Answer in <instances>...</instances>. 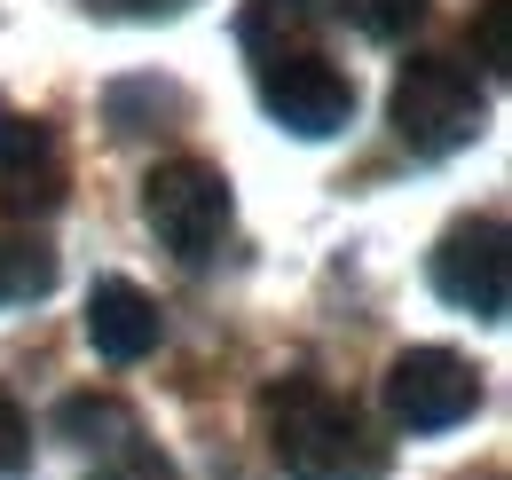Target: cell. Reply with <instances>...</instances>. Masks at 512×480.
<instances>
[{
    "instance_id": "obj_1",
    "label": "cell",
    "mask_w": 512,
    "mask_h": 480,
    "mask_svg": "<svg viewBox=\"0 0 512 480\" xmlns=\"http://www.w3.org/2000/svg\"><path fill=\"white\" fill-rule=\"evenodd\" d=\"M260 441L292 480H386L394 449H386L371 418L331 394L323 378H276L260 394Z\"/></svg>"
},
{
    "instance_id": "obj_2",
    "label": "cell",
    "mask_w": 512,
    "mask_h": 480,
    "mask_svg": "<svg viewBox=\"0 0 512 480\" xmlns=\"http://www.w3.org/2000/svg\"><path fill=\"white\" fill-rule=\"evenodd\" d=\"M386 119H394V134H402L410 158H449V150L481 142L489 95H481V79L457 56H418V63H402Z\"/></svg>"
},
{
    "instance_id": "obj_3",
    "label": "cell",
    "mask_w": 512,
    "mask_h": 480,
    "mask_svg": "<svg viewBox=\"0 0 512 480\" xmlns=\"http://www.w3.org/2000/svg\"><path fill=\"white\" fill-rule=\"evenodd\" d=\"M253 87H260V103H268V119L284 126V134H300V142H323V134H339V126L355 119V79L331 71L316 56V40L308 48H268V56H253Z\"/></svg>"
},
{
    "instance_id": "obj_4",
    "label": "cell",
    "mask_w": 512,
    "mask_h": 480,
    "mask_svg": "<svg viewBox=\"0 0 512 480\" xmlns=\"http://www.w3.org/2000/svg\"><path fill=\"white\" fill-rule=\"evenodd\" d=\"M142 221H150V237L166 244L174 260H205L221 244V229H229V181H221V166L166 158L158 174L142 181Z\"/></svg>"
},
{
    "instance_id": "obj_5",
    "label": "cell",
    "mask_w": 512,
    "mask_h": 480,
    "mask_svg": "<svg viewBox=\"0 0 512 480\" xmlns=\"http://www.w3.org/2000/svg\"><path fill=\"white\" fill-rule=\"evenodd\" d=\"M481 410V370L449 347H402L386 362V418L402 433H449Z\"/></svg>"
},
{
    "instance_id": "obj_6",
    "label": "cell",
    "mask_w": 512,
    "mask_h": 480,
    "mask_svg": "<svg viewBox=\"0 0 512 480\" xmlns=\"http://www.w3.org/2000/svg\"><path fill=\"white\" fill-rule=\"evenodd\" d=\"M434 292L473 323H505V221L465 213L434 244Z\"/></svg>"
},
{
    "instance_id": "obj_7",
    "label": "cell",
    "mask_w": 512,
    "mask_h": 480,
    "mask_svg": "<svg viewBox=\"0 0 512 480\" xmlns=\"http://www.w3.org/2000/svg\"><path fill=\"white\" fill-rule=\"evenodd\" d=\"M64 181H71V166H64L56 126L0 103V213H8V221L56 213V205H64Z\"/></svg>"
},
{
    "instance_id": "obj_8",
    "label": "cell",
    "mask_w": 512,
    "mask_h": 480,
    "mask_svg": "<svg viewBox=\"0 0 512 480\" xmlns=\"http://www.w3.org/2000/svg\"><path fill=\"white\" fill-rule=\"evenodd\" d=\"M158 339H166V315H158V300L142 284L103 276L87 292V347L103 362H142V355H158Z\"/></svg>"
},
{
    "instance_id": "obj_9",
    "label": "cell",
    "mask_w": 512,
    "mask_h": 480,
    "mask_svg": "<svg viewBox=\"0 0 512 480\" xmlns=\"http://www.w3.org/2000/svg\"><path fill=\"white\" fill-rule=\"evenodd\" d=\"M103 119H111L119 142H134V134H150L158 119H190V95H182L174 79H119V87L103 95Z\"/></svg>"
},
{
    "instance_id": "obj_10",
    "label": "cell",
    "mask_w": 512,
    "mask_h": 480,
    "mask_svg": "<svg viewBox=\"0 0 512 480\" xmlns=\"http://www.w3.org/2000/svg\"><path fill=\"white\" fill-rule=\"evenodd\" d=\"M56 433L79 441V449H119V441H134V410L119 394H64L56 402Z\"/></svg>"
},
{
    "instance_id": "obj_11",
    "label": "cell",
    "mask_w": 512,
    "mask_h": 480,
    "mask_svg": "<svg viewBox=\"0 0 512 480\" xmlns=\"http://www.w3.org/2000/svg\"><path fill=\"white\" fill-rule=\"evenodd\" d=\"M308 24H316V8H308V0H245L237 40H245V56H268V48H308Z\"/></svg>"
},
{
    "instance_id": "obj_12",
    "label": "cell",
    "mask_w": 512,
    "mask_h": 480,
    "mask_svg": "<svg viewBox=\"0 0 512 480\" xmlns=\"http://www.w3.org/2000/svg\"><path fill=\"white\" fill-rule=\"evenodd\" d=\"M56 292V252L32 237H0V307H32Z\"/></svg>"
},
{
    "instance_id": "obj_13",
    "label": "cell",
    "mask_w": 512,
    "mask_h": 480,
    "mask_svg": "<svg viewBox=\"0 0 512 480\" xmlns=\"http://www.w3.org/2000/svg\"><path fill=\"white\" fill-rule=\"evenodd\" d=\"M339 16H347L363 40H402V32H418L426 0H339Z\"/></svg>"
},
{
    "instance_id": "obj_14",
    "label": "cell",
    "mask_w": 512,
    "mask_h": 480,
    "mask_svg": "<svg viewBox=\"0 0 512 480\" xmlns=\"http://www.w3.org/2000/svg\"><path fill=\"white\" fill-rule=\"evenodd\" d=\"M24 473H32V425L0 394V480H24Z\"/></svg>"
},
{
    "instance_id": "obj_15",
    "label": "cell",
    "mask_w": 512,
    "mask_h": 480,
    "mask_svg": "<svg viewBox=\"0 0 512 480\" xmlns=\"http://www.w3.org/2000/svg\"><path fill=\"white\" fill-rule=\"evenodd\" d=\"M473 40H481V63H489V71H505L512 63V0H481Z\"/></svg>"
},
{
    "instance_id": "obj_16",
    "label": "cell",
    "mask_w": 512,
    "mask_h": 480,
    "mask_svg": "<svg viewBox=\"0 0 512 480\" xmlns=\"http://www.w3.org/2000/svg\"><path fill=\"white\" fill-rule=\"evenodd\" d=\"M95 480H174V465H166L158 449H142V441H119V449H111V465H103Z\"/></svg>"
},
{
    "instance_id": "obj_17",
    "label": "cell",
    "mask_w": 512,
    "mask_h": 480,
    "mask_svg": "<svg viewBox=\"0 0 512 480\" xmlns=\"http://www.w3.org/2000/svg\"><path fill=\"white\" fill-rule=\"evenodd\" d=\"M87 8H103V16H158V8H182V0H87Z\"/></svg>"
}]
</instances>
